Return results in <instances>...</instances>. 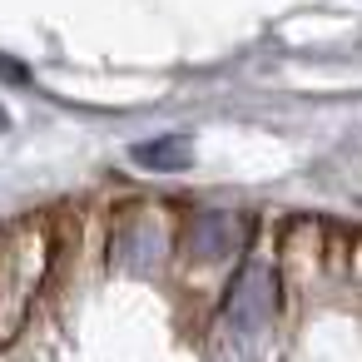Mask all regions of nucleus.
Instances as JSON below:
<instances>
[{
  "label": "nucleus",
  "instance_id": "obj_1",
  "mask_svg": "<svg viewBox=\"0 0 362 362\" xmlns=\"http://www.w3.org/2000/svg\"><path fill=\"white\" fill-rule=\"evenodd\" d=\"M50 253H55V238L35 218L0 233V342H11L25 327L30 303L50 273Z\"/></svg>",
  "mask_w": 362,
  "mask_h": 362
},
{
  "label": "nucleus",
  "instance_id": "obj_2",
  "mask_svg": "<svg viewBox=\"0 0 362 362\" xmlns=\"http://www.w3.org/2000/svg\"><path fill=\"white\" fill-rule=\"evenodd\" d=\"M273 313H278V278H273V268L248 263L228 288V322L238 332H258Z\"/></svg>",
  "mask_w": 362,
  "mask_h": 362
},
{
  "label": "nucleus",
  "instance_id": "obj_3",
  "mask_svg": "<svg viewBox=\"0 0 362 362\" xmlns=\"http://www.w3.org/2000/svg\"><path fill=\"white\" fill-rule=\"evenodd\" d=\"M243 218L238 214H228V209H204V214H194V223H189V233H184V253H189V263H223V258H233L238 248H243Z\"/></svg>",
  "mask_w": 362,
  "mask_h": 362
},
{
  "label": "nucleus",
  "instance_id": "obj_4",
  "mask_svg": "<svg viewBox=\"0 0 362 362\" xmlns=\"http://www.w3.org/2000/svg\"><path fill=\"white\" fill-rule=\"evenodd\" d=\"M159 258H164V218L149 209L129 214L115 233V263L119 268H154Z\"/></svg>",
  "mask_w": 362,
  "mask_h": 362
},
{
  "label": "nucleus",
  "instance_id": "obj_5",
  "mask_svg": "<svg viewBox=\"0 0 362 362\" xmlns=\"http://www.w3.org/2000/svg\"><path fill=\"white\" fill-rule=\"evenodd\" d=\"M129 159L139 169H154V174H179V169H189L194 144H189V134H159V139H139L129 149Z\"/></svg>",
  "mask_w": 362,
  "mask_h": 362
},
{
  "label": "nucleus",
  "instance_id": "obj_6",
  "mask_svg": "<svg viewBox=\"0 0 362 362\" xmlns=\"http://www.w3.org/2000/svg\"><path fill=\"white\" fill-rule=\"evenodd\" d=\"M0 129H11V115H6V110H0Z\"/></svg>",
  "mask_w": 362,
  "mask_h": 362
}]
</instances>
